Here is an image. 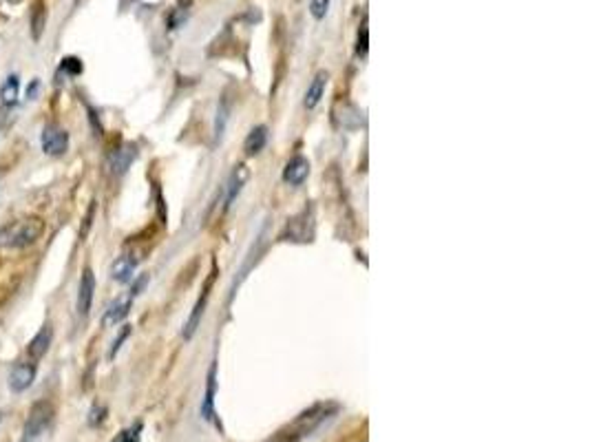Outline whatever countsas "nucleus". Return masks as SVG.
<instances>
[{
    "instance_id": "nucleus-1",
    "label": "nucleus",
    "mask_w": 590,
    "mask_h": 442,
    "mask_svg": "<svg viewBox=\"0 0 590 442\" xmlns=\"http://www.w3.org/2000/svg\"><path fill=\"white\" fill-rule=\"evenodd\" d=\"M45 232V221L38 217H27L20 221L7 223L5 228H0V245L12 250H25L43 237Z\"/></svg>"
},
{
    "instance_id": "nucleus-2",
    "label": "nucleus",
    "mask_w": 590,
    "mask_h": 442,
    "mask_svg": "<svg viewBox=\"0 0 590 442\" xmlns=\"http://www.w3.org/2000/svg\"><path fill=\"white\" fill-rule=\"evenodd\" d=\"M54 405L49 400H38L29 409V416L25 422V434L20 442H43L45 434L54 422Z\"/></svg>"
},
{
    "instance_id": "nucleus-3",
    "label": "nucleus",
    "mask_w": 590,
    "mask_h": 442,
    "mask_svg": "<svg viewBox=\"0 0 590 442\" xmlns=\"http://www.w3.org/2000/svg\"><path fill=\"white\" fill-rule=\"evenodd\" d=\"M69 149V133L58 124H47L43 129V151L51 157L64 155Z\"/></svg>"
},
{
    "instance_id": "nucleus-4",
    "label": "nucleus",
    "mask_w": 590,
    "mask_h": 442,
    "mask_svg": "<svg viewBox=\"0 0 590 442\" xmlns=\"http://www.w3.org/2000/svg\"><path fill=\"white\" fill-rule=\"evenodd\" d=\"M36 371H38L36 363H16L12 371H9V389H12L14 394L29 389L32 382L36 380Z\"/></svg>"
},
{
    "instance_id": "nucleus-5",
    "label": "nucleus",
    "mask_w": 590,
    "mask_h": 442,
    "mask_svg": "<svg viewBox=\"0 0 590 442\" xmlns=\"http://www.w3.org/2000/svg\"><path fill=\"white\" fill-rule=\"evenodd\" d=\"M215 394H217V363L208 367V376H206V394L202 400V407H199V414L206 422H215L217 425V411H215Z\"/></svg>"
},
{
    "instance_id": "nucleus-6",
    "label": "nucleus",
    "mask_w": 590,
    "mask_h": 442,
    "mask_svg": "<svg viewBox=\"0 0 590 442\" xmlns=\"http://www.w3.org/2000/svg\"><path fill=\"white\" fill-rule=\"evenodd\" d=\"M93 294H95V274L91 268H84L82 279H80V288H78V303H75L80 317H86L88 310H91Z\"/></svg>"
},
{
    "instance_id": "nucleus-7",
    "label": "nucleus",
    "mask_w": 590,
    "mask_h": 442,
    "mask_svg": "<svg viewBox=\"0 0 590 442\" xmlns=\"http://www.w3.org/2000/svg\"><path fill=\"white\" fill-rule=\"evenodd\" d=\"M135 157H137V149L133 144L119 146V149H115L111 155H108V169H111L113 175H124L128 169H131Z\"/></svg>"
},
{
    "instance_id": "nucleus-8",
    "label": "nucleus",
    "mask_w": 590,
    "mask_h": 442,
    "mask_svg": "<svg viewBox=\"0 0 590 442\" xmlns=\"http://www.w3.org/2000/svg\"><path fill=\"white\" fill-rule=\"evenodd\" d=\"M309 175V162L303 155H294L283 169V182L290 186H301Z\"/></svg>"
},
{
    "instance_id": "nucleus-9",
    "label": "nucleus",
    "mask_w": 590,
    "mask_h": 442,
    "mask_svg": "<svg viewBox=\"0 0 590 442\" xmlns=\"http://www.w3.org/2000/svg\"><path fill=\"white\" fill-rule=\"evenodd\" d=\"M246 182H248V169H246L244 164L235 166V171L230 173L228 188H226V201H224V208H226V210L235 204V199L239 197V193L244 191Z\"/></svg>"
},
{
    "instance_id": "nucleus-10",
    "label": "nucleus",
    "mask_w": 590,
    "mask_h": 442,
    "mask_svg": "<svg viewBox=\"0 0 590 442\" xmlns=\"http://www.w3.org/2000/svg\"><path fill=\"white\" fill-rule=\"evenodd\" d=\"M327 80H329V73H327V71H318V73L314 75V80L309 82L307 91H305V100H303V104H305V109H307V111L316 109L318 102L323 100Z\"/></svg>"
},
{
    "instance_id": "nucleus-11",
    "label": "nucleus",
    "mask_w": 590,
    "mask_h": 442,
    "mask_svg": "<svg viewBox=\"0 0 590 442\" xmlns=\"http://www.w3.org/2000/svg\"><path fill=\"white\" fill-rule=\"evenodd\" d=\"M51 343H54V328L45 326L32 341H29V345H27L29 356L34 360H40L49 352V347H51Z\"/></svg>"
},
{
    "instance_id": "nucleus-12",
    "label": "nucleus",
    "mask_w": 590,
    "mask_h": 442,
    "mask_svg": "<svg viewBox=\"0 0 590 442\" xmlns=\"http://www.w3.org/2000/svg\"><path fill=\"white\" fill-rule=\"evenodd\" d=\"M131 303H133L131 297H128V299H117L115 303H111V306H108V310L104 312V317H102V326H104V328H111V326H117V323H122V321L128 317Z\"/></svg>"
},
{
    "instance_id": "nucleus-13",
    "label": "nucleus",
    "mask_w": 590,
    "mask_h": 442,
    "mask_svg": "<svg viewBox=\"0 0 590 442\" xmlns=\"http://www.w3.org/2000/svg\"><path fill=\"white\" fill-rule=\"evenodd\" d=\"M18 95H20V77L16 73L7 75L3 86H0V106L5 109H14L18 104Z\"/></svg>"
},
{
    "instance_id": "nucleus-14",
    "label": "nucleus",
    "mask_w": 590,
    "mask_h": 442,
    "mask_svg": "<svg viewBox=\"0 0 590 442\" xmlns=\"http://www.w3.org/2000/svg\"><path fill=\"white\" fill-rule=\"evenodd\" d=\"M137 268V259L131 257V254H124V257L115 259L113 268H111V277L117 283H128L133 279V272Z\"/></svg>"
},
{
    "instance_id": "nucleus-15",
    "label": "nucleus",
    "mask_w": 590,
    "mask_h": 442,
    "mask_svg": "<svg viewBox=\"0 0 590 442\" xmlns=\"http://www.w3.org/2000/svg\"><path fill=\"white\" fill-rule=\"evenodd\" d=\"M208 288H210V283H208V286L204 288L202 297L197 299L195 308H193V312H191V317H188V321H186V328H184V339H193V334L197 332L199 323H202L204 310H206V303H208Z\"/></svg>"
},
{
    "instance_id": "nucleus-16",
    "label": "nucleus",
    "mask_w": 590,
    "mask_h": 442,
    "mask_svg": "<svg viewBox=\"0 0 590 442\" xmlns=\"http://www.w3.org/2000/svg\"><path fill=\"white\" fill-rule=\"evenodd\" d=\"M266 144H268V126L259 124L248 133L246 142H244V151H246V155H259L266 149Z\"/></svg>"
},
{
    "instance_id": "nucleus-17",
    "label": "nucleus",
    "mask_w": 590,
    "mask_h": 442,
    "mask_svg": "<svg viewBox=\"0 0 590 442\" xmlns=\"http://www.w3.org/2000/svg\"><path fill=\"white\" fill-rule=\"evenodd\" d=\"M45 25H47V9L43 0H38L34 5V12H32V38L34 40H40L45 34Z\"/></svg>"
},
{
    "instance_id": "nucleus-18",
    "label": "nucleus",
    "mask_w": 590,
    "mask_h": 442,
    "mask_svg": "<svg viewBox=\"0 0 590 442\" xmlns=\"http://www.w3.org/2000/svg\"><path fill=\"white\" fill-rule=\"evenodd\" d=\"M228 117H230V106L226 100H222V104H219V109H217V117H215V142H222Z\"/></svg>"
},
{
    "instance_id": "nucleus-19",
    "label": "nucleus",
    "mask_w": 590,
    "mask_h": 442,
    "mask_svg": "<svg viewBox=\"0 0 590 442\" xmlns=\"http://www.w3.org/2000/svg\"><path fill=\"white\" fill-rule=\"evenodd\" d=\"M139 431H142V425H139V422H135L133 427L119 431V434L113 438V442H139Z\"/></svg>"
},
{
    "instance_id": "nucleus-20",
    "label": "nucleus",
    "mask_w": 590,
    "mask_h": 442,
    "mask_svg": "<svg viewBox=\"0 0 590 442\" xmlns=\"http://www.w3.org/2000/svg\"><path fill=\"white\" fill-rule=\"evenodd\" d=\"M104 420H106V407L99 405V402H95V405L91 407V411H88V425L99 427Z\"/></svg>"
},
{
    "instance_id": "nucleus-21",
    "label": "nucleus",
    "mask_w": 590,
    "mask_h": 442,
    "mask_svg": "<svg viewBox=\"0 0 590 442\" xmlns=\"http://www.w3.org/2000/svg\"><path fill=\"white\" fill-rule=\"evenodd\" d=\"M62 71H64L67 75H71V77H75V75L82 73V62H80V58H75V56L64 58V60H62Z\"/></svg>"
},
{
    "instance_id": "nucleus-22",
    "label": "nucleus",
    "mask_w": 590,
    "mask_h": 442,
    "mask_svg": "<svg viewBox=\"0 0 590 442\" xmlns=\"http://www.w3.org/2000/svg\"><path fill=\"white\" fill-rule=\"evenodd\" d=\"M329 3H332V0H312V3H309V14H312L316 21H323L329 9Z\"/></svg>"
},
{
    "instance_id": "nucleus-23",
    "label": "nucleus",
    "mask_w": 590,
    "mask_h": 442,
    "mask_svg": "<svg viewBox=\"0 0 590 442\" xmlns=\"http://www.w3.org/2000/svg\"><path fill=\"white\" fill-rule=\"evenodd\" d=\"M367 49H369V32H367V25L363 23V27L358 29L356 53H358V56H367Z\"/></svg>"
},
{
    "instance_id": "nucleus-24",
    "label": "nucleus",
    "mask_w": 590,
    "mask_h": 442,
    "mask_svg": "<svg viewBox=\"0 0 590 442\" xmlns=\"http://www.w3.org/2000/svg\"><path fill=\"white\" fill-rule=\"evenodd\" d=\"M128 334H131V326H124V330L119 332V334H117V339L113 341V347H111V352H108V356H111V358L115 356V354H117V349L122 347V343L128 339Z\"/></svg>"
},
{
    "instance_id": "nucleus-25",
    "label": "nucleus",
    "mask_w": 590,
    "mask_h": 442,
    "mask_svg": "<svg viewBox=\"0 0 590 442\" xmlns=\"http://www.w3.org/2000/svg\"><path fill=\"white\" fill-rule=\"evenodd\" d=\"M146 283H148V277H146V274H144V277H139V279L133 283V288H131V299H133V297H137V294L144 290Z\"/></svg>"
},
{
    "instance_id": "nucleus-26",
    "label": "nucleus",
    "mask_w": 590,
    "mask_h": 442,
    "mask_svg": "<svg viewBox=\"0 0 590 442\" xmlns=\"http://www.w3.org/2000/svg\"><path fill=\"white\" fill-rule=\"evenodd\" d=\"M9 115H12V109H5V106H0V133H3L7 129L9 124Z\"/></svg>"
},
{
    "instance_id": "nucleus-27",
    "label": "nucleus",
    "mask_w": 590,
    "mask_h": 442,
    "mask_svg": "<svg viewBox=\"0 0 590 442\" xmlns=\"http://www.w3.org/2000/svg\"><path fill=\"white\" fill-rule=\"evenodd\" d=\"M38 91H40V80L36 77V80L29 84V88H27V97H29V100H34V97L38 95Z\"/></svg>"
},
{
    "instance_id": "nucleus-28",
    "label": "nucleus",
    "mask_w": 590,
    "mask_h": 442,
    "mask_svg": "<svg viewBox=\"0 0 590 442\" xmlns=\"http://www.w3.org/2000/svg\"><path fill=\"white\" fill-rule=\"evenodd\" d=\"M128 3H133V0H122V7H126Z\"/></svg>"
}]
</instances>
